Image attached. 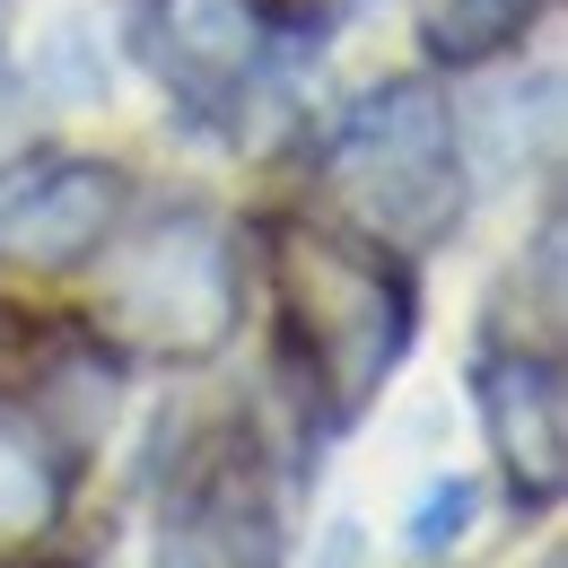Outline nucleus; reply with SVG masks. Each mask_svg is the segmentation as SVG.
Here are the masks:
<instances>
[{"mask_svg": "<svg viewBox=\"0 0 568 568\" xmlns=\"http://www.w3.org/2000/svg\"><path fill=\"white\" fill-rule=\"evenodd\" d=\"M272 297H281L288 351L333 420H358L385 376L412 351V281L342 227H272Z\"/></svg>", "mask_w": 568, "mask_h": 568, "instance_id": "1", "label": "nucleus"}, {"mask_svg": "<svg viewBox=\"0 0 568 568\" xmlns=\"http://www.w3.org/2000/svg\"><path fill=\"white\" fill-rule=\"evenodd\" d=\"M97 333L132 358H193L227 351L236 333V236L211 211H158L105 254L97 281Z\"/></svg>", "mask_w": 568, "mask_h": 568, "instance_id": "2", "label": "nucleus"}, {"mask_svg": "<svg viewBox=\"0 0 568 568\" xmlns=\"http://www.w3.org/2000/svg\"><path fill=\"white\" fill-rule=\"evenodd\" d=\"M324 166H333V193L351 202V219L385 245H437L464 219V132H455L446 97L420 79L358 97Z\"/></svg>", "mask_w": 568, "mask_h": 568, "instance_id": "3", "label": "nucleus"}, {"mask_svg": "<svg viewBox=\"0 0 568 568\" xmlns=\"http://www.w3.org/2000/svg\"><path fill=\"white\" fill-rule=\"evenodd\" d=\"M123 211V175L105 158H18L0 166V272H79Z\"/></svg>", "mask_w": 568, "mask_h": 568, "instance_id": "4", "label": "nucleus"}, {"mask_svg": "<svg viewBox=\"0 0 568 568\" xmlns=\"http://www.w3.org/2000/svg\"><path fill=\"white\" fill-rule=\"evenodd\" d=\"M132 44L202 114H227L263 71V18L245 0H132Z\"/></svg>", "mask_w": 568, "mask_h": 568, "instance_id": "5", "label": "nucleus"}, {"mask_svg": "<svg viewBox=\"0 0 568 568\" xmlns=\"http://www.w3.org/2000/svg\"><path fill=\"white\" fill-rule=\"evenodd\" d=\"M481 394V428H490V455L507 473V490L525 507H551L568 481V385L551 351H498L473 376Z\"/></svg>", "mask_w": 568, "mask_h": 568, "instance_id": "6", "label": "nucleus"}, {"mask_svg": "<svg viewBox=\"0 0 568 568\" xmlns=\"http://www.w3.org/2000/svg\"><path fill=\"white\" fill-rule=\"evenodd\" d=\"M71 507V446L44 428V412L0 403V551L44 542Z\"/></svg>", "mask_w": 568, "mask_h": 568, "instance_id": "7", "label": "nucleus"}, {"mask_svg": "<svg viewBox=\"0 0 568 568\" xmlns=\"http://www.w3.org/2000/svg\"><path fill=\"white\" fill-rule=\"evenodd\" d=\"M534 18H542V0H428V53L455 71H481L507 44H525Z\"/></svg>", "mask_w": 568, "mask_h": 568, "instance_id": "8", "label": "nucleus"}, {"mask_svg": "<svg viewBox=\"0 0 568 568\" xmlns=\"http://www.w3.org/2000/svg\"><path fill=\"white\" fill-rule=\"evenodd\" d=\"M464 525H473V481H437L420 498V516H412V551H446Z\"/></svg>", "mask_w": 568, "mask_h": 568, "instance_id": "9", "label": "nucleus"}, {"mask_svg": "<svg viewBox=\"0 0 568 568\" xmlns=\"http://www.w3.org/2000/svg\"><path fill=\"white\" fill-rule=\"evenodd\" d=\"M9 123H18V71L0 62V141H9Z\"/></svg>", "mask_w": 568, "mask_h": 568, "instance_id": "10", "label": "nucleus"}]
</instances>
